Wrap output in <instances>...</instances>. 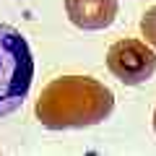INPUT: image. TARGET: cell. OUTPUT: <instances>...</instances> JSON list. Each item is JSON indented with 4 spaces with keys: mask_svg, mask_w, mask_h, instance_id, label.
Segmentation results:
<instances>
[{
    "mask_svg": "<svg viewBox=\"0 0 156 156\" xmlns=\"http://www.w3.org/2000/svg\"><path fill=\"white\" fill-rule=\"evenodd\" d=\"M115 109L109 86L89 76H62L42 89L37 99V120L50 130L99 125Z\"/></svg>",
    "mask_w": 156,
    "mask_h": 156,
    "instance_id": "obj_1",
    "label": "cell"
},
{
    "mask_svg": "<svg viewBox=\"0 0 156 156\" xmlns=\"http://www.w3.org/2000/svg\"><path fill=\"white\" fill-rule=\"evenodd\" d=\"M34 81V57L18 29L0 21V117L16 112Z\"/></svg>",
    "mask_w": 156,
    "mask_h": 156,
    "instance_id": "obj_2",
    "label": "cell"
},
{
    "mask_svg": "<svg viewBox=\"0 0 156 156\" xmlns=\"http://www.w3.org/2000/svg\"><path fill=\"white\" fill-rule=\"evenodd\" d=\"M107 68L125 86H140L156 73V52L140 39H120L107 52Z\"/></svg>",
    "mask_w": 156,
    "mask_h": 156,
    "instance_id": "obj_3",
    "label": "cell"
},
{
    "mask_svg": "<svg viewBox=\"0 0 156 156\" xmlns=\"http://www.w3.org/2000/svg\"><path fill=\"white\" fill-rule=\"evenodd\" d=\"M65 11L73 26L83 31H99L115 21L117 0H65Z\"/></svg>",
    "mask_w": 156,
    "mask_h": 156,
    "instance_id": "obj_4",
    "label": "cell"
},
{
    "mask_svg": "<svg viewBox=\"0 0 156 156\" xmlns=\"http://www.w3.org/2000/svg\"><path fill=\"white\" fill-rule=\"evenodd\" d=\"M140 31H143L146 42L151 47H156V5L143 13V18H140Z\"/></svg>",
    "mask_w": 156,
    "mask_h": 156,
    "instance_id": "obj_5",
    "label": "cell"
},
{
    "mask_svg": "<svg viewBox=\"0 0 156 156\" xmlns=\"http://www.w3.org/2000/svg\"><path fill=\"white\" fill-rule=\"evenodd\" d=\"M154 130H156V109H154Z\"/></svg>",
    "mask_w": 156,
    "mask_h": 156,
    "instance_id": "obj_6",
    "label": "cell"
}]
</instances>
